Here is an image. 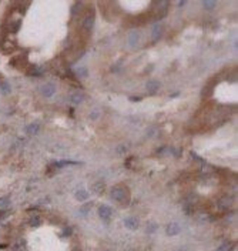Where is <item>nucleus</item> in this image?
<instances>
[{
    "label": "nucleus",
    "instance_id": "1",
    "mask_svg": "<svg viewBox=\"0 0 238 251\" xmlns=\"http://www.w3.org/2000/svg\"><path fill=\"white\" fill-rule=\"evenodd\" d=\"M111 198H114L115 201L119 203H127V198H128V194H127V190L121 187V185H115L111 188Z\"/></svg>",
    "mask_w": 238,
    "mask_h": 251
},
{
    "label": "nucleus",
    "instance_id": "2",
    "mask_svg": "<svg viewBox=\"0 0 238 251\" xmlns=\"http://www.w3.org/2000/svg\"><path fill=\"white\" fill-rule=\"evenodd\" d=\"M41 91V96H44V97H51V96L54 94V91H56V87H54L53 83H46V84H43L40 89Z\"/></svg>",
    "mask_w": 238,
    "mask_h": 251
},
{
    "label": "nucleus",
    "instance_id": "3",
    "mask_svg": "<svg viewBox=\"0 0 238 251\" xmlns=\"http://www.w3.org/2000/svg\"><path fill=\"white\" fill-rule=\"evenodd\" d=\"M93 26H94V13H90V14L83 20V29L87 30V32H90V30L93 29Z\"/></svg>",
    "mask_w": 238,
    "mask_h": 251
},
{
    "label": "nucleus",
    "instance_id": "4",
    "mask_svg": "<svg viewBox=\"0 0 238 251\" xmlns=\"http://www.w3.org/2000/svg\"><path fill=\"white\" fill-rule=\"evenodd\" d=\"M99 217L101 220H110L111 217V208L107 206H100L99 207Z\"/></svg>",
    "mask_w": 238,
    "mask_h": 251
},
{
    "label": "nucleus",
    "instance_id": "5",
    "mask_svg": "<svg viewBox=\"0 0 238 251\" xmlns=\"http://www.w3.org/2000/svg\"><path fill=\"white\" fill-rule=\"evenodd\" d=\"M160 87H161V84L158 80H150V82L145 83V89H147L148 93H156V91H158Z\"/></svg>",
    "mask_w": 238,
    "mask_h": 251
},
{
    "label": "nucleus",
    "instance_id": "6",
    "mask_svg": "<svg viewBox=\"0 0 238 251\" xmlns=\"http://www.w3.org/2000/svg\"><path fill=\"white\" fill-rule=\"evenodd\" d=\"M165 233H167V235H177L178 233H180V226L177 224V222H170L168 226H167V228H165Z\"/></svg>",
    "mask_w": 238,
    "mask_h": 251
},
{
    "label": "nucleus",
    "instance_id": "7",
    "mask_svg": "<svg viewBox=\"0 0 238 251\" xmlns=\"http://www.w3.org/2000/svg\"><path fill=\"white\" fill-rule=\"evenodd\" d=\"M161 34H163V26H161L160 23H156L154 27H153V30H151L153 40H158V39L161 37Z\"/></svg>",
    "mask_w": 238,
    "mask_h": 251
},
{
    "label": "nucleus",
    "instance_id": "8",
    "mask_svg": "<svg viewBox=\"0 0 238 251\" xmlns=\"http://www.w3.org/2000/svg\"><path fill=\"white\" fill-rule=\"evenodd\" d=\"M126 227L130 228V230H137L138 228V220L136 217H127L126 218V221H124Z\"/></svg>",
    "mask_w": 238,
    "mask_h": 251
},
{
    "label": "nucleus",
    "instance_id": "9",
    "mask_svg": "<svg viewBox=\"0 0 238 251\" xmlns=\"http://www.w3.org/2000/svg\"><path fill=\"white\" fill-rule=\"evenodd\" d=\"M83 100H84V94L81 91H74L73 94L70 96V103L73 104H80Z\"/></svg>",
    "mask_w": 238,
    "mask_h": 251
},
{
    "label": "nucleus",
    "instance_id": "10",
    "mask_svg": "<svg viewBox=\"0 0 238 251\" xmlns=\"http://www.w3.org/2000/svg\"><path fill=\"white\" fill-rule=\"evenodd\" d=\"M128 44L131 46V47H136L137 44H138V41H140V34L137 33V32H133V33H130V36H128Z\"/></svg>",
    "mask_w": 238,
    "mask_h": 251
},
{
    "label": "nucleus",
    "instance_id": "11",
    "mask_svg": "<svg viewBox=\"0 0 238 251\" xmlns=\"http://www.w3.org/2000/svg\"><path fill=\"white\" fill-rule=\"evenodd\" d=\"M40 130V126H39V123H32L29 124L27 127H26V133L29 134V136H34L37 131Z\"/></svg>",
    "mask_w": 238,
    "mask_h": 251
},
{
    "label": "nucleus",
    "instance_id": "12",
    "mask_svg": "<svg viewBox=\"0 0 238 251\" xmlns=\"http://www.w3.org/2000/svg\"><path fill=\"white\" fill-rule=\"evenodd\" d=\"M104 190H106V184H104L103 181H97V183L93 184V191H94V194H103Z\"/></svg>",
    "mask_w": 238,
    "mask_h": 251
},
{
    "label": "nucleus",
    "instance_id": "13",
    "mask_svg": "<svg viewBox=\"0 0 238 251\" xmlns=\"http://www.w3.org/2000/svg\"><path fill=\"white\" fill-rule=\"evenodd\" d=\"M87 198H89V194H87L86 190H78L76 193V200H78V201H86Z\"/></svg>",
    "mask_w": 238,
    "mask_h": 251
},
{
    "label": "nucleus",
    "instance_id": "14",
    "mask_svg": "<svg viewBox=\"0 0 238 251\" xmlns=\"http://www.w3.org/2000/svg\"><path fill=\"white\" fill-rule=\"evenodd\" d=\"M0 91L3 93V94H9L10 91H12V87L7 82H2L0 83Z\"/></svg>",
    "mask_w": 238,
    "mask_h": 251
},
{
    "label": "nucleus",
    "instance_id": "15",
    "mask_svg": "<svg viewBox=\"0 0 238 251\" xmlns=\"http://www.w3.org/2000/svg\"><path fill=\"white\" fill-rule=\"evenodd\" d=\"M30 226L32 227H37V226H40L41 224V218L39 217V215H33V217H30Z\"/></svg>",
    "mask_w": 238,
    "mask_h": 251
},
{
    "label": "nucleus",
    "instance_id": "16",
    "mask_svg": "<svg viewBox=\"0 0 238 251\" xmlns=\"http://www.w3.org/2000/svg\"><path fill=\"white\" fill-rule=\"evenodd\" d=\"M231 250H232V243H228V241H225L221 247L218 248V251H231Z\"/></svg>",
    "mask_w": 238,
    "mask_h": 251
},
{
    "label": "nucleus",
    "instance_id": "17",
    "mask_svg": "<svg viewBox=\"0 0 238 251\" xmlns=\"http://www.w3.org/2000/svg\"><path fill=\"white\" fill-rule=\"evenodd\" d=\"M157 230V224L156 222H148V226H147V233H154V231Z\"/></svg>",
    "mask_w": 238,
    "mask_h": 251
},
{
    "label": "nucleus",
    "instance_id": "18",
    "mask_svg": "<svg viewBox=\"0 0 238 251\" xmlns=\"http://www.w3.org/2000/svg\"><path fill=\"white\" fill-rule=\"evenodd\" d=\"M19 29H20V21H13L12 26H10V30L12 32H17Z\"/></svg>",
    "mask_w": 238,
    "mask_h": 251
},
{
    "label": "nucleus",
    "instance_id": "19",
    "mask_svg": "<svg viewBox=\"0 0 238 251\" xmlns=\"http://www.w3.org/2000/svg\"><path fill=\"white\" fill-rule=\"evenodd\" d=\"M10 204V200H9L7 197H4V198H0V207H6Z\"/></svg>",
    "mask_w": 238,
    "mask_h": 251
},
{
    "label": "nucleus",
    "instance_id": "20",
    "mask_svg": "<svg viewBox=\"0 0 238 251\" xmlns=\"http://www.w3.org/2000/svg\"><path fill=\"white\" fill-rule=\"evenodd\" d=\"M202 6L207 9H213L215 6V2H202Z\"/></svg>",
    "mask_w": 238,
    "mask_h": 251
},
{
    "label": "nucleus",
    "instance_id": "21",
    "mask_svg": "<svg viewBox=\"0 0 238 251\" xmlns=\"http://www.w3.org/2000/svg\"><path fill=\"white\" fill-rule=\"evenodd\" d=\"M78 74H80V76H84V74H86L87 73V71H86V69H84V67H80V69H78Z\"/></svg>",
    "mask_w": 238,
    "mask_h": 251
},
{
    "label": "nucleus",
    "instance_id": "22",
    "mask_svg": "<svg viewBox=\"0 0 238 251\" xmlns=\"http://www.w3.org/2000/svg\"><path fill=\"white\" fill-rule=\"evenodd\" d=\"M70 234H71V228H70V227H67L66 230H64V235H70Z\"/></svg>",
    "mask_w": 238,
    "mask_h": 251
},
{
    "label": "nucleus",
    "instance_id": "23",
    "mask_svg": "<svg viewBox=\"0 0 238 251\" xmlns=\"http://www.w3.org/2000/svg\"><path fill=\"white\" fill-rule=\"evenodd\" d=\"M3 215H6V211H4V210H2V211H0V220L3 218Z\"/></svg>",
    "mask_w": 238,
    "mask_h": 251
}]
</instances>
